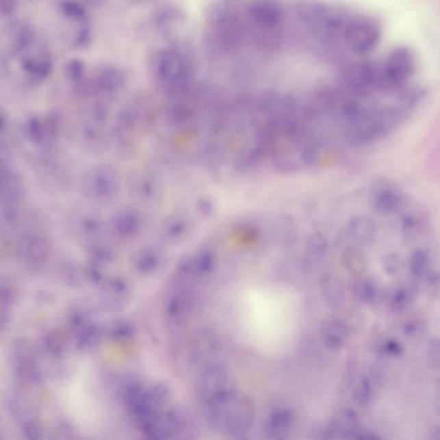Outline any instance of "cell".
I'll use <instances>...</instances> for the list:
<instances>
[{"instance_id":"cell-20","label":"cell","mask_w":440,"mask_h":440,"mask_svg":"<svg viewBox=\"0 0 440 440\" xmlns=\"http://www.w3.org/2000/svg\"><path fill=\"white\" fill-rule=\"evenodd\" d=\"M375 352L382 359L396 361L403 357L405 354V348L398 339L384 337L376 344Z\"/></svg>"},{"instance_id":"cell-3","label":"cell","mask_w":440,"mask_h":440,"mask_svg":"<svg viewBox=\"0 0 440 440\" xmlns=\"http://www.w3.org/2000/svg\"><path fill=\"white\" fill-rule=\"evenodd\" d=\"M381 34V25L377 19L355 14L347 16L341 39L355 55H365L377 48Z\"/></svg>"},{"instance_id":"cell-27","label":"cell","mask_w":440,"mask_h":440,"mask_svg":"<svg viewBox=\"0 0 440 440\" xmlns=\"http://www.w3.org/2000/svg\"><path fill=\"white\" fill-rule=\"evenodd\" d=\"M382 266L385 273L389 276H395L402 270V258L396 252H391V253L386 254L383 258Z\"/></svg>"},{"instance_id":"cell-8","label":"cell","mask_w":440,"mask_h":440,"mask_svg":"<svg viewBox=\"0 0 440 440\" xmlns=\"http://www.w3.org/2000/svg\"><path fill=\"white\" fill-rule=\"evenodd\" d=\"M372 206L382 215H394L403 209L406 203L405 194L391 184H380L372 191Z\"/></svg>"},{"instance_id":"cell-6","label":"cell","mask_w":440,"mask_h":440,"mask_svg":"<svg viewBox=\"0 0 440 440\" xmlns=\"http://www.w3.org/2000/svg\"><path fill=\"white\" fill-rule=\"evenodd\" d=\"M127 75L122 69L116 66H102L89 76L83 96H95L107 100L118 95L125 88Z\"/></svg>"},{"instance_id":"cell-2","label":"cell","mask_w":440,"mask_h":440,"mask_svg":"<svg viewBox=\"0 0 440 440\" xmlns=\"http://www.w3.org/2000/svg\"><path fill=\"white\" fill-rule=\"evenodd\" d=\"M154 79L167 97L192 89L194 66L185 49L177 44L160 49L153 62Z\"/></svg>"},{"instance_id":"cell-25","label":"cell","mask_w":440,"mask_h":440,"mask_svg":"<svg viewBox=\"0 0 440 440\" xmlns=\"http://www.w3.org/2000/svg\"><path fill=\"white\" fill-rule=\"evenodd\" d=\"M341 261L346 270L358 275L364 270L365 265L364 255L356 248H349L346 250L342 254Z\"/></svg>"},{"instance_id":"cell-14","label":"cell","mask_w":440,"mask_h":440,"mask_svg":"<svg viewBox=\"0 0 440 440\" xmlns=\"http://www.w3.org/2000/svg\"><path fill=\"white\" fill-rule=\"evenodd\" d=\"M183 23V15L179 9L173 5L159 6L153 15L154 28L164 38H172Z\"/></svg>"},{"instance_id":"cell-10","label":"cell","mask_w":440,"mask_h":440,"mask_svg":"<svg viewBox=\"0 0 440 440\" xmlns=\"http://www.w3.org/2000/svg\"><path fill=\"white\" fill-rule=\"evenodd\" d=\"M346 233L354 244L369 246L377 240L378 227L371 218L357 214L348 220L346 226Z\"/></svg>"},{"instance_id":"cell-16","label":"cell","mask_w":440,"mask_h":440,"mask_svg":"<svg viewBox=\"0 0 440 440\" xmlns=\"http://www.w3.org/2000/svg\"><path fill=\"white\" fill-rule=\"evenodd\" d=\"M409 271L411 281L418 285L424 284L435 272L430 251L426 248H415L409 257Z\"/></svg>"},{"instance_id":"cell-24","label":"cell","mask_w":440,"mask_h":440,"mask_svg":"<svg viewBox=\"0 0 440 440\" xmlns=\"http://www.w3.org/2000/svg\"><path fill=\"white\" fill-rule=\"evenodd\" d=\"M305 250L311 258L322 259L328 251V243L324 234L314 233L309 236L305 245Z\"/></svg>"},{"instance_id":"cell-22","label":"cell","mask_w":440,"mask_h":440,"mask_svg":"<svg viewBox=\"0 0 440 440\" xmlns=\"http://www.w3.org/2000/svg\"><path fill=\"white\" fill-rule=\"evenodd\" d=\"M322 294L329 307H338L344 301V289L337 280L328 278L322 284Z\"/></svg>"},{"instance_id":"cell-21","label":"cell","mask_w":440,"mask_h":440,"mask_svg":"<svg viewBox=\"0 0 440 440\" xmlns=\"http://www.w3.org/2000/svg\"><path fill=\"white\" fill-rule=\"evenodd\" d=\"M428 324L422 315H413L403 322L402 334L409 341L421 340L428 333Z\"/></svg>"},{"instance_id":"cell-18","label":"cell","mask_w":440,"mask_h":440,"mask_svg":"<svg viewBox=\"0 0 440 440\" xmlns=\"http://www.w3.org/2000/svg\"><path fill=\"white\" fill-rule=\"evenodd\" d=\"M65 73L67 80L75 87L76 92L83 95L89 79L85 62L79 59H70L65 66Z\"/></svg>"},{"instance_id":"cell-29","label":"cell","mask_w":440,"mask_h":440,"mask_svg":"<svg viewBox=\"0 0 440 440\" xmlns=\"http://www.w3.org/2000/svg\"><path fill=\"white\" fill-rule=\"evenodd\" d=\"M433 404H435L437 414L440 416V378L435 386V396H433Z\"/></svg>"},{"instance_id":"cell-30","label":"cell","mask_w":440,"mask_h":440,"mask_svg":"<svg viewBox=\"0 0 440 440\" xmlns=\"http://www.w3.org/2000/svg\"><path fill=\"white\" fill-rule=\"evenodd\" d=\"M428 440H440V424L432 426L429 430Z\"/></svg>"},{"instance_id":"cell-15","label":"cell","mask_w":440,"mask_h":440,"mask_svg":"<svg viewBox=\"0 0 440 440\" xmlns=\"http://www.w3.org/2000/svg\"><path fill=\"white\" fill-rule=\"evenodd\" d=\"M319 332L322 341L332 348H344L350 338V328L339 318L326 319L322 322Z\"/></svg>"},{"instance_id":"cell-17","label":"cell","mask_w":440,"mask_h":440,"mask_svg":"<svg viewBox=\"0 0 440 440\" xmlns=\"http://www.w3.org/2000/svg\"><path fill=\"white\" fill-rule=\"evenodd\" d=\"M350 290L356 300L366 305L377 304L380 298V289L371 277L358 275L352 281Z\"/></svg>"},{"instance_id":"cell-9","label":"cell","mask_w":440,"mask_h":440,"mask_svg":"<svg viewBox=\"0 0 440 440\" xmlns=\"http://www.w3.org/2000/svg\"><path fill=\"white\" fill-rule=\"evenodd\" d=\"M246 14L252 25L255 28L274 30L282 21V10L276 3L254 2L248 5Z\"/></svg>"},{"instance_id":"cell-19","label":"cell","mask_w":440,"mask_h":440,"mask_svg":"<svg viewBox=\"0 0 440 440\" xmlns=\"http://www.w3.org/2000/svg\"><path fill=\"white\" fill-rule=\"evenodd\" d=\"M379 379L377 375L362 376L356 389V400L362 407H370L377 398Z\"/></svg>"},{"instance_id":"cell-1","label":"cell","mask_w":440,"mask_h":440,"mask_svg":"<svg viewBox=\"0 0 440 440\" xmlns=\"http://www.w3.org/2000/svg\"><path fill=\"white\" fill-rule=\"evenodd\" d=\"M8 62L14 63L23 79L40 83L51 75L53 57L49 47L32 25L15 21L8 27Z\"/></svg>"},{"instance_id":"cell-7","label":"cell","mask_w":440,"mask_h":440,"mask_svg":"<svg viewBox=\"0 0 440 440\" xmlns=\"http://www.w3.org/2000/svg\"><path fill=\"white\" fill-rule=\"evenodd\" d=\"M59 12L63 18L69 23L70 40L77 47H86L92 38V27L86 6L79 2L62 1L59 3Z\"/></svg>"},{"instance_id":"cell-13","label":"cell","mask_w":440,"mask_h":440,"mask_svg":"<svg viewBox=\"0 0 440 440\" xmlns=\"http://www.w3.org/2000/svg\"><path fill=\"white\" fill-rule=\"evenodd\" d=\"M430 223L429 215L421 207L406 211L399 220V231L402 237L414 240L421 237Z\"/></svg>"},{"instance_id":"cell-5","label":"cell","mask_w":440,"mask_h":440,"mask_svg":"<svg viewBox=\"0 0 440 440\" xmlns=\"http://www.w3.org/2000/svg\"><path fill=\"white\" fill-rule=\"evenodd\" d=\"M58 134V122L53 116H32L22 124L21 137L36 155L48 159Z\"/></svg>"},{"instance_id":"cell-23","label":"cell","mask_w":440,"mask_h":440,"mask_svg":"<svg viewBox=\"0 0 440 440\" xmlns=\"http://www.w3.org/2000/svg\"><path fill=\"white\" fill-rule=\"evenodd\" d=\"M215 263H216V259H215L213 253H211L209 251L201 252V253L197 255L196 258L189 264L190 274L194 277H200L203 276V275L208 274L213 271L215 267Z\"/></svg>"},{"instance_id":"cell-11","label":"cell","mask_w":440,"mask_h":440,"mask_svg":"<svg viewBox=\"0 0 440 440\" xmlns=\"http://www.w3.org/2000/svg\"><path fill=\"white\" fill-rule=\"evenodd\" d=\"M87 189L99 196H107L115 192L118 185L116 171L107 166L94 167L86 177Z\"/></svg>"},{"instance_id":"cell-12","label":"cell","mask_w":440,"mask_h":440,"mask_svg":"<svg viewBox=\"0 0 440 440\" xmlns=\"http://www.w3.org/2000/svg\"><path fill=\"white\" fill-rule=\"evenodd\" d=\"M419 285L411 281L396 287L389 297V308L394 314L401 315L408 312L417 300Z\"/></svg>"},{"instance_id":"cell-4","label":"cell","mask_w":440,"mask_h":440,"mask_svg":"<svg viewBox=\"0 0 440 440\" xmlns=\"http://www.w3.org/2000/svg\"><path fill=\"white\" fill-rule=\"evenodd\" d=\"M383 81L391 92H399L409 86L416 69V59L411 49L398 47L379 60Z\"/></svg>"},{"instance_id":"cell-28","label":"cell","mask_w":440,"mask_h":440,"mask_svg":"<svg viewBox=\"0 0 440 440\" xmlns=\"http://www.w3.org/2000/svg\"><path fill=\"white\" fill-rule=\"evenodd\" d=\"M354 439L355 440H384L380 435L371 431H359Z\"/></svg>"},{"instance_id":"cell-26","label":"cell","mask_w":440,"mask_h":440,"mask_svg":"<svg viewBox=\"0 0 440 440\" xmlns=\"http://www.w3.org/2000/svg\"><path fill=\"white\" fill-rule=\"evenodd\" d=\"M426 361L428 367L440 372V337L431 339L426 348Z\"/></svg>"}]
</instances>
